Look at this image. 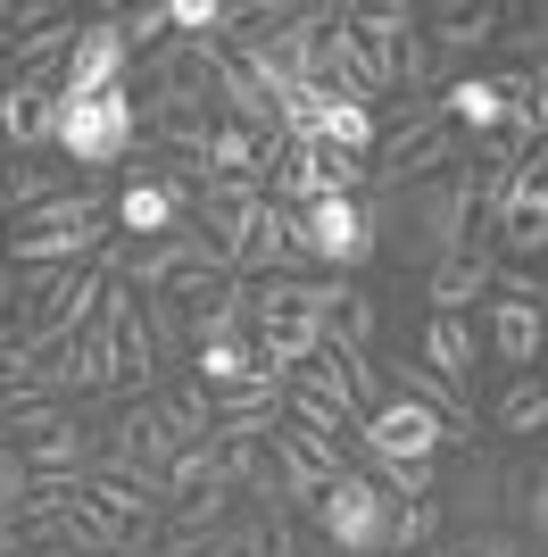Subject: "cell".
Returning <instances> with one entry per match:
<instances>
[{"mask_svg":"<svg viewBox=\"0 0 548 557\" xmlns=\"http://www.w3.org/2000/svg\"><path fill=\"white\" fill-rule=\"evenodd\" d=\"M100 458V449L84 442V424H67V417H50L42 433H34V442H25V474H34V483H75V466H91Z\"/></svg>","mask_w":548,"mask_h":557,"instance_id":"19","label":"cell"},{"mask_svg":"<svg viewBox=\"0 0 548 557\" xmlns=\"http://www.w3.org/2000/svg\"><path fill=\"white\" fill-rule=\"evenodd\" d=\"M490 84H499V100H507V134L499 141L540 150V141H548V59H524V67L490 75Z\"/></svg>","mask_w":548,"mask_h":557,"instance_id":"16","label":"cell"},{"mask_svg":"<svg viewBox=\"0 0 548 557\" xmlns=\"http://www.w3.org/2000/svg\"><path fill=\"white\" fill-rule=\"evenodd\" d=\"M0 141L9 150H50L59 141V75H9L0 84Z\"/></svg>","mask_w":548,"mask_h":557,"instance_id":"13","label":"cell"},{"mask_svg":"<svg viewBox=\"0 0 548 557\" xmlns=\"http://www.w3.org/2000/svg\"><path fill=\"white\" fill-rule=\"evenodd\" d=\"M424 557H474V549H424Z\"/></svg>","mask_w":548,"mask_h":557,"instance_id":"38","label":"cell"},{"mask_svg":"<svg viewBox=\"0 0 548 557\" xmlns=\"http://www.w3.org/2000/svg\"><path fill=\"white\" fill-rule=\"evenodd\" d=\"M457 150H465V134H457L449 116H440V100H424L408 125H390V134L374 141V159H365V184L383 191V200H399V191H415V184H440V175L457 166Z\"/></svg>","mask_w":548,"mask_h":557,"instance_id":"2","label":"cell"},{"mask_svg":"<svg viewBox=\"0 0 548 557\" xmlns=\"http://www.w3.org/2000/svg\"><path fill=\"white\" fill-rule=\"evenodd\" d=\"M440 533V499H408V508L390 516V557H408V549H424V541Z\"/></svg>","mask_w":548,"mask_h":557,"instance_id":"28","label":"cell"},{"mask_svg":"<svg viewBox=\"0 0 548 557\" xmlns=\"http://www.w3.org/2000/svg\"><path fill=\"white\" fill-rule=\"evenodd\" d=\"M67 508L84 516V533L100 541V549H134V541L150 533V491L125 483V474H91V483H75Z\"/></svg>","mask_w":548,"mask_h":557,"instance_id":"7","label":"cell"},{"mask_svg":"<svg viewBox=\"0 0 548 557\" xmlns=\"http://www.w3.org/2000/svg\"><path fill=\"white\" fill-rule=\"evenodd\" d=\"M0 392H42V358L25 342H0Z\"/></svg>","mask_w":548,"mask_h":557,"instance_id":"30","label":"cell"},{"mask_svg":"<svg viewBox=\"0 0 548 557\" xmlns=\"http://www.w3.org/2000/svg\"><path fill=\"white\" fill-rule=\"evenodd\" d=\"M515 516H524L532 541H548V458L532 466V474H515Z\"/></svg>","mask_w":548,"mask_h":557,"instance_id":"29","label":"cell"},{"mask_svg":"<svg viewBox=\"0 0 548 557\" xmlns=\"http://www.w3.org/2000/svg\"><path fill=\"white\" fill-rule=\"evenodd\" d=\"M490 283H499V250H465V258H440L424 275V300H433V317H465Z\"/></svg>","mask_w":548,"mask_h":557,"instance_id":"18","label":"cell"},{"mask_svg":"<svg viewBox=\"0 0 548 557\" xmlns=\"http://www.w3.org/2000/svg\"><path fill=\"white\" fill-rule=\"evenodd\" d=\"M116 258H125V242H109V258H91V267H42V275L17 283V342L34 358H50L75 333H91V317H100V300L116 283Z\"/></svg>","mask_w":548,"mask_h":557,"instance_id":"1","label":"cell"},{"mask_svg":"<svg viewBox=\"0 0 548 557\" xmlns=\"http://www.w3.org/2000/svg\"><path fill=\"white\" fill-rule=\"evenodd\" d=\"M134 141H141V100L134 84H116V92L100 100H59V141L50 150H67L75 166H116V159H134Z\"/></svg>","mask_w":548,"mask_h":557,"instance_id":"3","label":"cell"},{"mask_svg":"<svg viewBox=\"0 0 548 557\" xmlns=\"http://www.w3.org/2000/svg\"><path fill=\"white\" fill-rule=\"evenodd\" d=\"M524 25H532V34H507V42H515V50H548V0H540V9H532Z\"/></svg>","mask_w":548,"mask_h":557,"instance_id":"35","label":"cell"},{"mask_svg":"<svg viewBox=\"0 0 548 557\" xmlns=\"http://www.w3.org/2000/svg\"><path fill=\"white\" fill-rule=\"evenodd\" d=\"M9 308H17V275L0 267V333H9Z\"/></svg>","mask_w":548,"mask_h":557,"instance_id":"36","label":"cell"},{"mask_svg":"<svg viewBox=\"0 0 548 557\" xmlns=\"http://www.w3.org/2000/svg\"><path fill=\"white\" fill-rule=\"evenodd\" d=\"M100 333H109V349H116V383H141V392H150L159 333H150V308H141V292H134L125 275H116L109 300H100Z\"/></svg>","mask_w":548,"mask_h":557,"instance_id":"12","label":"cell"},{"mask_svg":"<svg viewBox=\"0 0 548 557\" xmlns=\"http://www.w3.org/2000/svg\"><path fill=\"white\" fill-rule=\"evenodd\" d=\"M308 216V242H316V267H333V275H358L365 258L383 250V233H374V209L365 200H316V209H299Z\"/></svg>","mask_w":548,"mask_h":557,"instance_id":"9","label":"cell"},{"mask_svg":"<svg viewBox=\"0 0 548 557\" xmlns=\"http://www.w3.org/2000/svg\"><path fill=\"white\" fill-rule=\"evenodd\" d=\"M42 392L50 399L116 392V349H109V333H100V317H91V333H75L67 349H50V358H42Z\"/></svg>","mask_w":548,"mask_h":557,"instance_id":"14","label":"cell"},{"mask_svg":"<svg viewBox=\"0 0 548 557\" xmlns=\"http://www.w3.org/2000/svg\"><path fill=\"white\" fill-rule=\"evenodd\" d=\"M159 34H166V9H134L125 17V42L134 50H159Z\"/></svg>","mask_w":548,"mask_h":557,"instance_id":"34","label":"cell"},{"mask_svg":"<svg viewBox=\"0 0 548 557\" xmlns=\"http://www.w3.org/2000/svg\"><path fill=\"white\" fill-rule=\"evenodd\" d=\"M175 433H166V417H159V399H141V408H125V417L109 424V449H100V466L109 474H125V483H141V474H166L175 466Z\"/></svg>","mask_w":548,"mask_h":557,"instance_id":"11","label":"cell"},{"mask_svg":"<svg viewBox=\"0 0 548 557\" xmlns=\"http://www.w3.org/2000/svg\"><path fill=\"white\" fill-rule=\"evenodd\" d=\"M9 34H17V9H9V0H0V50H9Z\"/></svg>","mask_w":548,"mask_h":557,"instance_id":"37","label":"cell"},{"mask_svg":"<svg viewBox=\"0 0 548 557\" xmlns=\"http://www.w3.org/2000/svg\"><path fill=\"white\" fill-rule=\"evenodd\" d=\"M125 67H134L125 17H84L75 50L59 59V100H100V92H116V84H125Z\"/></svg>","mask_w":548,"mask_h":557,"instance_id":"6","label":"cell"},{"mask_svg":"<svg viewBox=\"0 0 548 557\" xmlns=\"http://www.w3.org/2000/svg\"><path fill=\"white\" fill-rule=\"evenodd\" d=\"M499 292H507V300H532V308H548V275H524V267H499Z\"/></svg>","mask_w":548,"mask_h":557,"instance_id":"33","label":"cell"},{"mask_svg":"<svg viewBox=\"0 0 548 557\" xmlns=\"http://www.w3.org/2000/svg\"><path fill=\"white\" fill-rule=\"evenodd\" d=\"M183 209H191V200H183L175 184H159V175H134V184L116 191V233H125V242H166V233L183 225Z\"/></svg>","mask_w":548,"mask_h":557,"instance_id":"17","label":"cell"},{"mask_svg":"<svg viewBox=\"0 0 548 557\" xmlns=\"http://www.w3.org/2000/svg\"><path fill=\"white\" fill-rule=\"evenodd\" d=\"M291 267H316L308 216H299V209H283V200H266V209H258V225H250V242H241V258H233V275L274 283V275H291Z\"/></svg>","mask_w":548,"mask_h":557,"instance_id":"10","label":"cell"},{"mask_svg":"<svg viewBox=\"0 0 548 557\" xmlns=\"http://www.w3.org/2000/svg\"><path fill=\"white\" fill-rule=\"evenodd\" d=\"M433 25L440 34H424V42H433V67H440V59H465V50L499 42L507 9H433Z\"/></svg>","mask_w":548,"mask_h":557,"instance_id":"23","label":"cell"},{"mask_svg":"<svg viewBox=\"0 0 548 557\" xmlns=\"http://www.w3.org/2000/svg\"><path fill=\"white\" fill-rule=\"evenodd\" d=\"M250 374H258V349L241 342V333H233V342H200V349H191V383H200L208 399H216V392H241Z\"/></svg>","mask_w":548,"mask_h":557,"instance_id":"24","label":"cell"},{"mask_svg":"<svg viewBox=\"0 0 548 557\" xmlns=\"http://www.w3.org/2000/svg\"><path fill=\"white\" fill-rule=\"evenodd\" d=\"M424 367L474 399V325H465V317H433V325H424Z\"/></svg>","mask_w":548,"mask_h":557,"instance_id":"22","label":"cell"},{"mask_svg":"<svg viewBox=\"0 0 548 557\" xmlns=\"http://www.w3.org/2000/svg\"><path fill=\"white\" fill-rule=\"evenodd\" d=\"M374 483L390 499H433V466H374Z\"/></svg>","mask_w":548,"mask_h":557,"instance_id":"32","label":"cell"},{"mask_svg":"<svg viewBox=\"0 0 548 557\" xmlns=\"http://www.w3.org/2000/svg\"><path fill=\"white\" fill-rule=\"evenodd\" d=\"M0 516H9V483H0Z\"/></svg>","mask_w":548,"mask_h":557,"instance_id":"39","label":"cell"},{"mask_svg":"<svg viewBox=\"0 0 548 557\" xmlns=\"http://www.w3.org/2000/svg\"><path fill=\"white\" fill-rule=\"evenodd\" d=\"M449 442H457V424L440 417V408H424V399H408V392H390L383 417L358 424V449L374 466H433Z\"/></svg>","mask_w":548,"mask_h":557,"instance_id":"5","label":"cell"},{"mask_svg":"<svg viewBox=\"0 0 548 557\" xmlns=\"http://www.w3.org/2000/svg\"><path fill=\"white\" fill-rule=\"evenodd\" d=\"M266 458H274V474H283V499H299V508H316L324 491L349 474V458L333 442H316L308 424H274V433H266Z\"/></svg>","mask_w":548,"mask_h":557,"instance_id":"8","label":"cell"},{"mask_svg":"<svg viewBox=\"0 0 548 557\" xmlns=\"http://www.w3.org/2000/svg\"><path fill=\"white\" fill-rule=\"evenodd\" d=\"M433 42H424V25H415V34H399V84H408V92H424V84H433Z\"/></svg>","mask_w":548,"mask_h":557,"instance_id":"31","label":"cell"},{"mask_svg":"<svg viewBox=\"0 0 548 557\" xmlns=\"http://www.w3.org/2000/svg\"><path fill=\"white\" fill-rule=\"evenodd\" d=\"M258 209H266V184H200V200H191L200 233H208L225 258H241V242H250Z\"/></svg>","mask_w":548,"mask_h":557,"instance_id":"15","label":"cell"},{"mask_svg":"<svg viewBox=\"0 0 548 557\" xmlns=\"http://www.w3.org/2000/svg\"><path fill=\"white\" fill-rule=\"evenodd\" d=\"M540 342H548V308L490 300V349H499L507 367H540Z\"/></svg>","mask_w":548,"mask_h":557,"instance_id":"21","label":"cell"},{"mask_svg":"<svg viewBox=\"0 0 548 557\" xmlns=\"http://www.w3.org/2000/svg\"><path fill=\"white\" fill-rule=\"evenodd\" d=\"M374 325H383V308L365 300L358 283H341V300L324 317V349H365V358H374Z\"/></svg>","mask_w":548,"mask_h":557,"instance_id":"25","label":"cell"},{"mask_svg":"<svg viewBox=\"0 0 548 557\" xmlns=\"http://www.w3.org/2000/svg\"><path fill=\"white\" fill-rule=\"evenodd\" d=\"M283 408H291V424H308V433H316V442H333V449H341V433H358V417H349L341 399L308 392V383H291V392H283Z\"/></svg>","mask_w":548,"mask_h":557,"instance_id":"27","label":"cell"},{"mask_svg":"<svg viewBox=\"0 0 548 557\" xmlns=\"http://www.w3.org/2000/svg\"><path fill=\"white\" fill-rule=\"evenodd\" d=\"M490 424L499 433H548V374H515L490 408Z\"/></svg>","mask_w":548,"mask_h":557,"instance_id":"26","label":"cell"},{"mask_svg":"<svg viewBox=\"0 0 548 557\" xmlns=\"http://www.w3.org/2000/svg\"><path fill=\"white\" fill-rule=\"evenodd\" d=\"M390 516H399V499H390L374 474H358V466L316 499V524H324V541L341 557H383L390 549Z\"/></svg>","mask_w":548,"mask_h":557,"instance_id":"4","label":"cell"},{"mask_svg":"<svg viewBox=\"0 0 548 557\" xmlns=\"http://www.w3.org/2000/svg\"><path fill=\"white\" fill-rule=\"evenodd\" d=\"M440 116H449L457 134H507V100L490 75H449L440 84Z\"/></svg>","mask_w":548,"mask_h":557,"instance_id":"20","label":"cell"}]
</instances>
